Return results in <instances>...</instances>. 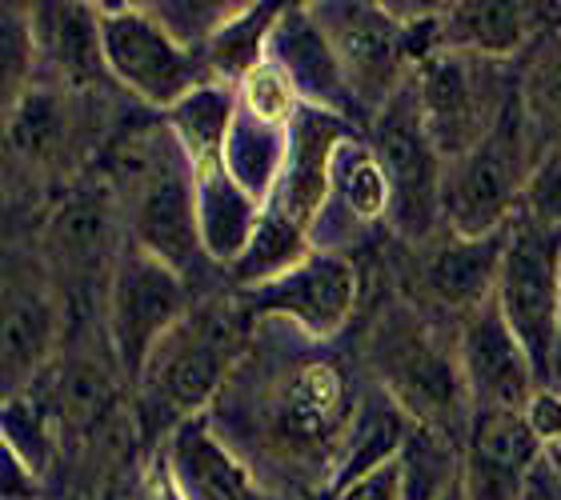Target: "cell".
Masks as SVG:
<instances>
[{
    "label": "cell",
    "instance_id": "obj_1",
    "mask_svg": "<svg viewBox=\"0 0 561 500\" xmlns=\"http://www.w3.org/2000/svg\"><path fill=\"white\" fill-rule=\"evenodd\" d=\"M365 400L337 349L270 316L213 400V432L270 489H321L337 485Z\"/></svg>",
    "mask_w": 561,
    "mask_h": 500
},
{
    "label": "cell",
    "instance_id": "obj_28",
    "mask_svg": "<svg viewBox=\"0 0 561 500\" xmlns=\"http://www.w3.org/2000/svg\"><path fill=\"white\" fill-rule=\"evenodd\" d=\"M12 140L21 144L24 156H53L65 140V120H60V105L48 93H28L21 96L16 108V125H12Z\"/></svg>",
    "mask_w": 561,
    "mask_h": 500
},
{
    "label": "cell",
    "instance_id": "obj_15",
    "mask_svg": "<svg viewBox=\"0 0 561 500\" xmlns=\"http://www.w3.org/2000/svg\"><path fill=\"white\" fill-rule=\"evenodd\" d=\"M541 465V441L526 412H473L466 456L469 500H522L534 468Z\"/></svg>",
    "mask_w": 561,
    "mask_h": 500
},
{
    "label": "cell",
    "instance_id": "obj_13",
    "mask_svg": "<svg viewBox=\"0 0 561 500\" xmlns=\"http://www.w3.org/2000/svg\"><path fill=\"white\" fill-rule=\"evenodd\" d=\"M510 229L493 236H457L437 233L425 245H413V289L445 313H478L481 304L493 301L497 277H502V256Z\"/></svg>",
    "mask_w": 561,
    "mask_h": 500
},
{
    "label": "cell",
    "instance_id": "obj_3",
    "mask_svg": "<svg viewBox=\"0 0 561 500\" xmlns=\"http://www.w3.org/2000/svg\"><path fill=\"white\" fill-rule=\"evenodd\" d=\"M538 164V137L522 105V89H514L497 128L469 156L445 168L442 224L469 241L510 229V212L529 188Z\"/></svg>",
    "mask_w": 561,
    "mask_h": 500
},
{
    "label": "cell",
    "instance_id": "obj_35",
    "mask_svg": "<svg viewBox=\"0 0 561 500\" xmlns=\"http://www.w3.org/2000/svg\"><path fill=\"white\" fill-rule=\"evenodd\" d=\"M553 376L561 381V313H558V349H553Z\"/></svg>",
    "mask_w": 561,
    "mask_h": 500
},
{
    "label": "cell",
    "instance_id": "obj_33",
    "mask_svg": "<svg viewBox=\"0 0 561 500\" xmlns=\"http://www.w3.org/2000/svg\"><path fill=\"white\" fill-rule=\"evenodd\" d=\"M522 500H561V473L553 461H546L541 456V465L534 468V477H529L526 485V497Z\"/></svg>",
    "mask_w": 561,
    "mask_h": 500
},
{
    "label": "cell",
    "instance_id": "obj_2",
    "mask_svg": "<svg viewBox=\"0 0 561 500\" xmlns=\"http://www.w3.org/2000/svg\"><path fill=\"white\" fill-rule=\"evenodd\" d=\"M369 361L417 429L457 444L473 429V396H469L461 349L445 345L442 328L425 309L389 301L369 328Z\"/></svg>",
    "mask_w": 561,
    "mask_h": 500
},
{
    "label": "cell",
    "instance_id": "obj_14",
    "mask_svg": "<svg viewBox=\"0 0 561 500\" xmlns=\"http://www.w3.org/2000/svg\"><path fill=\"white\" fill-rule=\"evenodd\" d=\"M353 301H357V277L353 265L337 253H313L301 265L289 268L285 277L261 284L253 304L261 313L289 316L309 337L329 340L350 321Z\"/></svg>",
    "mask_w": 561,
    "mask_h": 500
},
{
    "label": "cell",
    "instance_id": "obj_16",
    "mask_svg": "<svg viewBox=\"0 0 561 500\" xmlns=\"http://www.w3.org/2000/svg\"><path fill=\"white\" fill-rule=\"evenodd\" d=\"M341 132L353 137L350 125H341L337 117H329L325 108H301L293 120L289 137V156L280 168V181L273 188V212H280L285 221L305 229L309 221L321 217L325 205V188L333 181V152H337Z\"/></svg>",
    "mask_w": 561,
    "mask_h": 500
},
{
    "label": "cell",
    "instance_id": "obj_5",
    "mask_svg": "<svg viewBox=\"0 0 561 500\" xmlns=\"http://www.w3.org/2000/svg\"><path fill=\"white\" fill-rule=\"evenodd\" d=\"M413 89H417L433 149L442 152L445 164H454L497 128L517 84L505 81L485 57L437 48L421 60Z\"/></svg>",
    "mask_w": 561,
    "mask_h": 500
},
{
    "label": "cell",
    "instance_id": "obj_7",
    "mask_svg": "<svg viewBox=\"0 0 561 500\" xmlns=\"http://www.w3.org/2000/svg\"><path fill=\"white\" fill-rule=\"evenodd\" d=\"M241 328L225 301L188 309L152 349L145 376L149 388L176 412H193L205 400H217L229 373L241 361Z\"/></svg>",
    "mask_w": 561,
    "mask_h": 500
},
{
    "label": "cell",
    "instance_id": "obj_11",
    "mask_svg": "<svg viewBox=\"0 0 561 500\" xmlns=\"http://www.w3.org/2000/svg\"><path fill=\"white\" fill-rule=\"evenodd\" d=\"M185 316V284L181 272L145 248L121 260L113 280V340L129 373L149 364L157 340Z\"/></svg>",
    "mask_w": 561,
    "mask_h": 500
},
{
    "label": "cell",
    "instance_id": "obj_30",
    "mask_svg": "<svg viewBox=\"0 0 561 500\" xmlns=\"http://www.w3.org/2000/svg\"><path fill=\"white\" fill-rule=\"evenodd\" d=\"M526 217L561 229V149H550L541 156L538 173L526 188Z\"/></svg>",
    "mask_w": 561,
    "mask_h": 500
},
{
    "label": "cell",
    "instance_id": "obj_20",
    "mask_svg": "<svg viewBox=\"0 0 561 500\" xmlns=\"http://www.w3.org/2000/svg\"><path fill=\"white\" fill-rule=\"evenodd\" d=\"M197 217H201V241L209 245L217 260H241V253L253 241V221H257V200L237 185L225 156L197 161Z\"/></svg>",
    "mask_w": 561,
    "mask_h": 500
},
{
    "label": "cell",
    "instance_id": "obj_27",
    "mask_svg": "<svg viewBox=\"0 0 561 500\" xmlns=\"http://www.w3.org/2000/svg\"><path fill=\"white\" fill-rule=\"evenodd\" d=\"M241 9L245 4H152V21L176 45H201V40H213L233 16H241Z\"/></svg>",
    "mask_w": 561,
    "mask_h": 500
},
{
    "label": "cell",
    "instance_id": "obj_4",
    "mask_svg": "<svg viewBox=\"0 0 561 500\" xmlns=\"http://www.w3.org/2000/svg\"><path fill=\"white\" fill-rule=\"evenodd\" d=\"M374 156L389 181V224L405 245L442 233V152L433 149L413 84H401L374 117Z\"/></svg>",
    "mask_w": 561,
    "mask_h": 500
},
{
    "label": "cell",
    "instance_id": "obj_18",
    "mask_svg": "<svg viewBox=\"0 0 561 500\" xmlns=\"http://www.w3.org/2000/svg\"><path fill=\"white\" fill-rule=\"evenodd\" d=\"M270 60L289 72V81L313 101V108H350V84L341 77V65L329 48L325 33H321V24L313 21V12L297 9V4L289 12H280L270 40Z\"/></svg>",
    "mask_w": 561,
    "mask_h": 500
},
{
    "label": "cell",
    "instance_id": "obj_32",
    "mask_svg": "<svg viewBox=\"0 0 561 500\" xmlns=\"http://www.w3.org/2000/svg\"><path fill=\"white\" fill-rule=\"evenodd\" d=\"M398 477H401V465H381L377 473H369L365 480H357V485H353L341 500H401Z\"/></svg>",
    "mask_w": 561,
    "mask_h": 500
},
{
    "label": "cell",
    "instance_id": "obj_21",
    "mask_svg": "<svg viewBox=\"0 0 561 500\" xmlns=\"http://www.w3.org/2000/svg\"><path fill=\"white\" fill-rule=\"evenodd\" d=\"M285 156H289V140L280 137V128L261 125L257 117H241L229 128V140H225V164L249 197L261 200L270 188H277L280 168H285Z\"/></svg>",
    "mask_w": 561,
    "mask_h": 500
},
{
    "label": "cell",
    "instance_id": "obj_17",
    "mask_svg": "<svg viewBox=\"0 0 561 500\" xmlns=\"http://www.w3.org/2000/svg\"><path fill=\"white\" fill-rule=\"evenodd\" d=\"M173 477L181 500H289L270 489L205 420H185L176 429Z\"/></svg>",
    "mask_w": 561,
    "mask_h": 500
},
{
    "label": "cell",
    "instance_id": "obj_31",
    "mask_svg": "<svg viewBox=\"0 0 561 500\" xmlns=\"http://www.w3.org/2000/svg\"><path fill=\"white\" fill-rule=\"evenodd\" d=\"M526 420L541 444H553V449H558L561 444V393H553V388L534 393V400L526 405Z\"/></svg>",
    "mask_w": 561,
    "mask_h": 500
},
{
    "label": "cell",
    "instance_id": "obj_26",
    "mask_svg": "<svg viewBox=\"0 0 561 500\" xmlns=\"http://www.w3.org/2000/svg\"><path fill=\"white\" fill-rule=\"evenodd\" d=\"M48 325H53V316H48L45 301L33 296V292H24L21 296H9V316H4V357H9V384L16 376V369H28L36 364L41 349L48 345Z\"/></svg>",
    "mask_w": 561,
    "mask_h": 500
},
{
    "label": "cell",
    "instance_id": "obj_12",
    "mask_svg": "<svg viewBox=\"0 0 561 500\" xmlns=\"http://www.w3.org/2000/svg\"><path fill=\"white\" fill-rule=\"evenodd\" d=\"M461 369H466L473 412H526L534 400V361L514 337L510 321L497 309V296L466 316L461 328Z\"/></svg>",
    "mask_w": 561,
    "mask_h": 500
},
{
    "label": "cell",
    "instance_id": "obj_25",
    "mask_svg": "<svg viewBox=\"0 0 561 500\" xmlns=\"http://www.w3.org/2000/svg\"><path fill=\"white\" fill-rule=\"evenodd\" d=\"M277 4H245L241 16H233L221 33L213 36V65L229 77H249L261 65V36L277 28Z\"/></svg>",
    "mask_w": 561,
    "mask_h": 500
},
{
    "label": "cell",
    "instance_id": "obj_24",
    "mask_svg": "<svg viewBox=\"0 0 561 500\" xmlns=\"http://www.w3.org/2000/svg\"><path fill=\"white\" fill-rule=\"evenodd\" d=\"M522 105L534 125V137H541L550 149H561V36L538 45L522 81Z\"/></svg>",
    "mask_w": 561,
    "mask_h": 500
},
{
    "label": "cell",
    "instance_id": "obj_34",
    "mask_svg": "<svg viewBox=\"0 0 561 500\" xmlns=\"http://www.w3.org/2000/svg\"><path fill=\"white\" fill-rule=\"evenodd\" d=\"M442 500H469V492H466V480L457 477L454 485H449V489L442 492Z\"/></svg>",
    "mask_w": 561,
    "mask_h": 500
},
{
    "label": "cell",
    "instance_id": "obj_8",
    "mask_svg": "<svg viewBox=\"0 0 561 500\" xmlns=\"http://www.w3.org/2000/svg\"><path fill=\"white\" fill-rule=\"evenodd\" d=\"M185 156V144L157 132L137 156V200H133L140 248L176 272L193 268L201 245L197 176H188Z\"/></svg>",
    "mask_w": 561,
    "mask_h": 500
},
{
    "label": "cell",
    "instance_id": "obj_23",
    "mask_svg": "<svg viewBox=\"0 0 561 500\" xmlns=\"http://www.w3.org/2000/svg\"><path fill=\"white\" fill-rule=\"evenodd\" d=\"M333 185L341 193V209L350 212L353 221H377L381 212L389 217V181L374 152L357 144V137L345 140V149H337Z\"/></svg>",
    "mask_w": 561,
    "mask_h": 500
},
{
    "label": "cell",
    "instance_id": "obj_22",
    "mask_svg": "<svg viewBox=\"0 0 561 500\" xmlns=\"http://www.w3.org/2000/svg\"><path fill=\"white\" fill-rule=\"evenodd\" d=\"M229 120H233V93L229 84H201L173 108V125L181 132L185 152L197 161L225 156V140H229Z\"/></svg>",
    "mask_w": 561,
    "mask_h": 500
},
{
    "label": "cell",
    "instance_id": "obj_19",
    "mask_svg": "<svg viewBox=\"0 0 561 500\" xmlns=\"http://www.w3.org/2000/svg\"><path fill=\"white\" fill-rule=\"evenodd\" d=\"M538 4H449L437 21V45L473 57H514L529 45Z\"/></svg>",
    "mask_w": 561,
    "mask_h": 500
},
{
    "label": "cell",
    "instance_id": "obj_29",
    "mask_svg": "<svg viewBox=\"0 0 561 500\" xmlns=\"http://www.w3.org/2000/svg\"><path fill=\"white\" fill-rule=\"evenodd\" d=\"M293 96H297V84L273 60H261L257 69L245 77V113L257 117L261 125H285L293 117Z\"/></svg>",
    "mask_w": 561,
    "mask_h": 500
},
{
    "label": "cell",
    "instance_id": "obj_6",
    "mask_svg": "<svg viewBox=\"0 0 561 500\" xmlns=\"http://www.w3.org/2000/svg\"><path fill=\"white\" fill-rule=\"evenodd\" d=\"M497 309L534 361L538 381L553 376L561 313V229L534 217L510 221V241L497 277Z\"/></svg>",
    "mask_w": 561,
    "mask_h": 500
},
{
    "label": "cell",
    "instance_id": "obj_10",
    "mask_svg": "<svg viewBox=\"0 0 561 500\" xmlns=\"http://www.w3.org/2000/svg\"><path fill=\"white\" fill-rule=\"evenodd\" d=\"M101 53L140 101L176 108L193 93L197 60L152 21V12H105L101 16Z\"/></svg>",
    "mask_w": 561,
    "mask_h": 500
},
{
    "label": "cell",
    "instance_id": "obj_9",
    "mask_svg": "<svg viewBox=\"0 0 561 500\" xmlns=\"http://www.w3.org/2000/svg\"><path fill=\"white\" fill-rule=\"evenodd\" d=\"M309 12L337 57L353 101H362L365 108L386 105L405 84L401 69L410 53V24L393 21L374 4H313Z\"/></svg>",
    "mask_w": 561,
    "mask_h": 500
}]
</instances>
